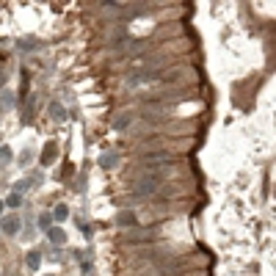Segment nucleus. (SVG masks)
I'll use <instances>...</instances> for the list:
<instances>
[{
	"instance_id": "f257e3e1",
	"label": "nucleus",
	"mask_w": 276,
	"mask_h": 276,
	"mask_svg": "<svg viewBox=\"0 0 276 276\" xmlns=\"http://www.w3.org/2000/svg\"><path fill=\"white\" fill-rule=\"evenodd\" d=\"M169 177V169H160V172H146L144 177H138L136 183H133V193L136 196H152V193L160 191L163 180Z\"/></svg>"
},
{
	"instance_id": "f03ea898",
	"label": "nucleus",
	"mask_w": 276,
	"mask_h": 276,
	"mask_svg": "<svg viewBox=\"0 0 276 276\" xmlns=\"http://www.w3.org/2000/svg\"><path fill=\"white\" fill-rule=\"evenodd\" d=\"M20 227H22L20 215H3V218H0V230H3V235H17Z\"/></svg>"
},
{
	"instance_id": "7ed1b4c3",
	"label": "nucleus",
	"mask_w": 276,
	"mask_h": 276,
	"mask_svg": "<svg viewBox=\"0 0 276 276\" xmlns=\"http://www.w3.org/2000/svg\"><path fill=\"white\" fill-rule=\"evenodd\" d=\"M25 265H28V271H39V265H42V251H39V249H28Z\"/></svg>"
},
{
	"instance_id": "20e7f679",
	"label": "nucleus",
	"mask_w": 276,
	"mask_h": 276,
	"mask_svg": "<svg viewBox=\"0 0 276 276\" xmlns=\"http://www.w3.org/2000/svg\"><path fill=\"white\" fill-rule=\"evenodd\" d=\"M47 238H50V243H56V246H64V243H67V232H64L61 227H52V230L47 232Z\"/></svg>"
},
{
	"instance_id": "39448f33",
	"label": "nucleus",
	"mask_w": 276,
	"mask_h": 276,
	"mask_svg": "<svg viewBox=\"0 0 276 276\" xmlns=\"http://www.w3.org/2000/svg\"><path fill=\"white\" fill-rule=\"evenodd\" d=\"M116 224L125 227V230H133V227H136V215L133 213H119L116 215Z\"/></svg>"
},
{
	"instance_id": "423d86ee",
	"label": "nucleus",
	"mask_w": 276,
	"mask_h": 276,
	"mask_svg": "<svg viewBox=\"0 0 276 276\" xmlns=\"http://www.w3.org/2000/svg\"><path fill=\"white\" fill-rule=\"evenodd\" d=\"M52 221H56V218H52V213H42L36 218V224H39V230H42V232H50L52 230Z\"/></svg>"
},
{
	"instance_id": "0eeeda50",
	"label": "nucleus",
	"mask_w": 276,
	"mask_h": 276,
	"mask_svg": "<svg viewBox=\"0 0 276 276\" xmlns=\"http://www.w3.org/2000/svg\"><path fill=\"white\" fill-rule=\"evenodd\" d=\"M56 149H58L56 141H50V144L44 146V152H42V163H44V166H50V163H52V157H56Z\"/></svg>"
},
{
	"instance_id": "6e6552de",
	"label": "nucleus",
	"mask_w": 276,
	"mask_h": 276,
	"mask_svg": "<svg viewBox=\"0 0 276 276\" xmlns=\"http://www.w3.org/2000/svg\"><path fill=\"white\" fill-rule=\"evenodd\" d=\"M22 204V193H17V191H11L9 196H6V207H11V210H17Z\"/></svg>"
},
{
	"instance_id": "1a4fd4ad",
	"label": "nucleus",
	"mask_w": 276,
	"mask_h": 276,
	"mask_svg": "<svg viewBox=\"0 0 276 276\" xmlns=\"http://www.w3.org/2000/svg\"><path fill=\"white\" fill-rule=\"evenodd\" d=\"M52 218H56V221H67V218H69V207H67V204H56V210H52Z\"/></svg>"
},
{
	"instance_id": "9d476101",
	"label": "nucleus",
	"mask_w": 276,
	"mask_h": 276,
	"mask_svg": "<svg viewBox=\"0 0 276 276\" xmlns=\"http://www.w3.org/2000/svg\"><path fill=\"white\" fill-rule=\"evenodd\" d=\"M39 42H36V39H33V36H25V39H20V42H17V50H22V52H28V50H31V47H36Z\"/></svg>"
},
{
	"instance_id": "9b49d317",
	"label": "nucleus",
	"mask_w": 276,
	"mask_h": 276,
	"mask_svg": "<svg viewBox=\"0 0 276 276\" xmlns=\"http://www.w3.org/2000/svg\"><path fill=\"white\" fill-rule=\"evenodd\" d=\"M50 116H52V119H64V116H67L64 105H61V102H52V105H50Z\"/></svg>"
},
{
	"instance_id": "f8f14e48",
	"label": "nucleus",
	"mask_w": 276,
	"mask_h": 276,
	"mask_svg": "<svg viewBox=\"0 0 276 276\" xmlns=\"http://www.w3.org/2000/svg\"><path fill=\"white\" fill-rule=\"evenodd\" d=\"M11 155H14V152H11V146H0V166H6V163L11 160Z\"/></svg>"
},
{
	"instance_id": "ddd939ff",
	"label": "nucleus",
	"mask_w": 276,
	"mask_h": 276,
	"mask_svg": "<svg viewBox=\"0 0 276 276\" xmlns=\"http://www.w3.org/2000/svg\"><path fill=\"white\" fill-rule=\"evenodd\" d=\"M99 163H102V169H114L116 166V155H114V152H108V155H102V160H99Z\"/></svg>"
},
{
	"instance_id": "4468645a",
	"label": "nucleus",
	"mask_w": 276,
	"mask_h": 276,
	"mask_svg": "<svg viewBox=\"0 0 276 276\" xmlns=\"http://www.w3.org/2000/svg\"><path fill=\"white\" fill-rule=\"evenodd\" d=\"M11 105H14V94L3 91V102H0V108H11Z\"/></svg>"
},
{
	"instance_id": "2eb2a0df",
	"label": "nucleus",
	"mask_w": 276,
	"mask_h": 276,
	"mask_svg": "<svg viewBox=\"0 0 276 276\" xmlns=\"http://www.w3.org/2000/svg\"><path fill=\"white\" fill-rule=\"evenodd\" d=\"M31 157H33V152H31V149H25V152L20 155V163H22V166H28V163H31Z\"/></svg>"
},
{
	"instance_id": "dca6fc26",
	"label": "nucleus",
	"mask_w": 276,
	"mask_h": 276,
	"mask_svg": "<svg viewBox=\"0 0 276 276\" xmlns=\"http://www.w3.org/2000/svg\"><path fill=\"white\" fill-rule=\"evenodd\" d=\"M3 210H6V202L0 199V218H3Z\"/></svg>"
},
{
	"instance_id": "f3484780",
	"label": "nucleus",
	"mask_w": 276,
	"mask_h": 276,
	"mask_svg": "<svg viewBox=\"0 0 276 276\" xmlns=\"http://www.w3.org/2000/svg\"><path fill=\"white\" fill-rule=\"evenodd\" d=\"M3 80H6V78H3V75H0V86H3Z\"/></svg>"
},
{
	"instance_id": "a211bd4d",
	"label": "nucleus",
	"mask_w": 276,
	"mask_h": 276,
	"mask_svg": "<svg viewBox=\"0 0 276 276\" xmlns=\"http://www.w3.org/2000/svg\"><path fill=\"white\" fill-rule=\"evenodd\" d=\"M44 276H52V273H44Z\"/></svg>"
}]
</instances>
